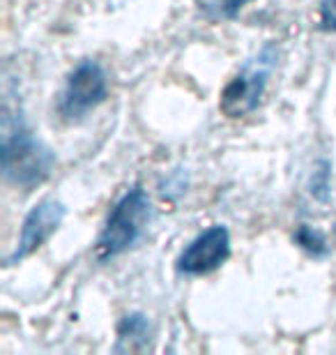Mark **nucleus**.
Wrapping results in <instances>:
<instances>
[{"mask_svg":"<svg viewBox=\"0 0 336 355\" xmlns=\"http://www.w3.org/2000/svg\"><path fill=\"white\" fill-rule=\"evenodd\" d=\"M3 175L19 187L30 189L44 182L53 168V155L46 146H42L24 123H14L10 113H5L3 127Z\"/></svg>","mask_w":336,"mask_h":355,"instance_id":"1","label":"nucleus"},{"mask_svg":"<svg viewBox=\"0 0 336 355\" xmlns=\"http://www.w3.org/2000/svg\"><path fill=\"white\" fill-rule=\"evenodd\" d=\"M150 219V201L148 194L141 187L130 189L116 203V208L109 215L102 236L95 245V257L99 261H109L118 254L127 252L139 240Z\"/></svg>","mask_w":336,"mask_h":355,"instance_id":"2","label":"nucleus"},{"mask_svg":"<svg viewBox=\"0 0 336 355\" xmlns=\"http://www.w3.org/2000/svg\"><path fill=\"white\" fill-rule=\"evenodd\" d=\"M274 60H276L274 49L265 46L256 58L247 62L245 69H242V72L224 88V92H221L219 106H221V111H224V116L242 118L258 106L263 90L267 86L269 72H272V67H274Z\"/></svg>","mask_w":336,"mask_h":355,"instance_id":"3","label":"nucleus"},{"mask_svg":"<svg viewBox=\"0 0 336 355\" xmlns=\"http://www.w3.org/2000/svg\"><path fill=\"white\" fill-rule=\"evenodd\" d=\"M106 99V74L92 60L81 62L69 74L67 86L60 95V116L65 120H78L85 113L97 109Z\"/></svg>","mask_w":336,"mask_h":355,"instance_id":"4","label":"nucleus"},{"mask_svg":"<svg viewBox=\"0 0 336 355\" xmlns=\"http://www.w3.org/2000/svg\"><path fill=\"white\" fill-rule=\"evenodd\" d=\"M62 219H65V205H62L60 201L46 198V201L35 205V208L28 212L26 219H24L17 250L7 257L5 263L14 266V263H19V261H24V259L30 257V254L37 252L39 247L44 245L55 231H58Z\"/></svg>","mask_w":336,"mask_h":355,"instance_id":"5","label":"nucleus"},{"mask_svg":"<svg viewBox=\"0 0 336 355\" xmlns=\"http://www.w3.org/2000/svg\"><path fill=\"white\" fill-rule=\"evenodd\" d=\"M231 254V233L226 226H210L177 259V272L182 275H207L224 266Z\"/></svg>","mask_w":336,"mask_h":355,"instance_id":"6","label":"nucleus"},{"mask_svg":"<svg viewBox=\"0 0 336 355\" xmlns=\"http://www.w3.org/2000/svg\"><path fill=\"white\" fill-rule=\"evenodd\" d=\"M201 14L210 21H221V19H235L238 12L251 0H194Z\"/></svg>","mask_w":336,"mask_h":355,"instance_id":"7","label":"nucleus"},{"mask_svg":"<svg viewBox=\"0 0 336 355\" xmlns=\"http://www.w3.org/2000/svg\"><path fill=\"white\" fill-rule=\"evenodd\" d=\"M148 332H150V328H148V321L143 316H139V314H134V316H127L125 321H123V325H120V330H118V337H120V344H125L127 339H130V349H136V339H143L145 342L148 339Z\"/></svg>","mask_w":336,"mask_h":355,"instance_id":"8","label":"nucleus"},{"mask_svg":"<svg viewBox=\"0 0 336 355\" xmlns=\"http://www.w3.org/2000/svg\"><path fill=\"white\" fill-rule=\"evenodd\" d=\"M295 243H297L299 247H302V250H306L309 254H313V257H323V254L327 252L323 236H320L318 231L309 229L306 224H302V226L297 229V233H295Z\"/></svg>","mask_w":336,"mask_h":355,"instance_id":"9","label":"nucleus"},{"mask_svg":"<svg viewBox=\"0 0 336 355\" xmlns=\"http://www.w3.org/2000/svg\"><path fill=\"white\" fill-rule=\"evenodd\" d=\"M320 31H336V0H323L320 3Z\"/></svg>","mask_w":336,"mask_h":355,"instance_id":"10","label":"nucleus"}]
</instances>
